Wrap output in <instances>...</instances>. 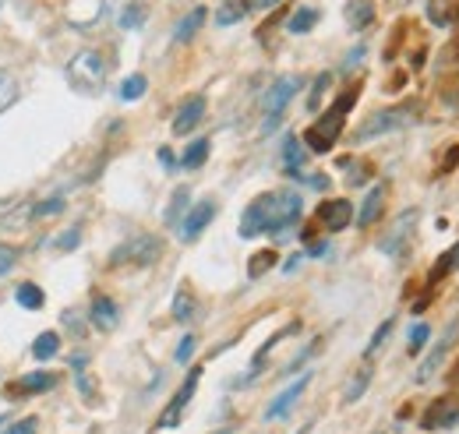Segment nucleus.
<instances>
[{
  "mask_svg": "<svg viewBox=\"0 0 459 434\" xmlns=\"http://www.w3.org/2000/svg\"><path fill=\"white\" fill-rule=\"evenodd\" d=\"M353 103H357V89L340 96L333 107L325 109V117H318V120L307 127L304 142H307L311 152H329V149L336 145V138H340V131H343V124H346V109L353 107Z\"/></svg>",
  "mask_w": 459,
  "mask_h": 434,
  "instance_id": "nucleus-1",
  "label": "nucleus"
},
{
  "mask_svg": "<svg viewBox=\"0 0 459 434\" xmlns=\"http://www.w3.org/2000/svg\"><path fill=\"white\" fill-rule=\"evenodd\" d=\"M262 213H265V233L273 237H287L290 226L300 219V195L293 191H276V195H262Z\"/></svg>",
  "mask_w": 459,
  "mask_h": 434,
  "instance_id": "nucleus-2",
  "label": "nucleus"
},
{
  "mask_svg": "<svg viewBox=\"0 0 459 434\" xmlns=\"http://www.w3.org/2000/svg\"><path fill=\"white\" fill-rule=\"evenodd\" d=\"M160 255H163V240L152 233H142V237H131L127 244L114 247L110 265H156Z\"/></svg>",
  "mask_w": 459,
  "mask_h": 434,
  "instance_id": "nucleus-3",
  "label": "nucleus"
},
{
  "mask_svg": "<svg viewBox=\"0 0 459 434\" xmlns=\"http://www.w3.org/2000/svg\"><path fill=\"white\" fill-rule=\"evenodd\" d=\"M413 124V109H375V113H368V120L353 131V138L357 142H371V138H378V135H393V131H403V127H410Z\"/></svg>",
  "mask_w": 459,
  "mask_h": 434,
  "instance_id": "nucleus-4",
  "label": "nucleus"
},
{
  "mask_svg": "<svg viewBox=\"0 0 459 434\" xmlns=\"http://www.w3.org/2000/svg\"><path fill=\"white\" fill-rule=\"evenodd\" d=\"M67 78H71L78 89H100V85L107 82V60H103L100 50H82V54L71 56Z\"/></svg>",
  "mask_w": 459,
  "mask_h": 434,
  "instance_id": "nucleus-5",
  "label": "nucleus"
},
{
  "mask_svg": "<svg viewBox=\"0 0 459 434\" xmlns=\"http://www.w3.org/2000/svg\"><path fill=\"white\" fill-rule=\"evenodd\" d=\"M417 219H420L417 209H406V213H400V216L393 219V226H389L385 237L378 240V247H382L389 258H403V255H406V247H410V240H413V230H417Z\"/></svg>",
  "mask_w": 459,
  "mask_h": 434,
  "instance_id": "nucleus-6",
  "label": "nucleus"
},
{
  "mask_svg": "<svg viewBox=\"0 0 459 434\" xmlns=\"http://www.w3.org/2000/svg\"><path fill=\"white\" fill-rule=\"evenodd\" d=\"M297 89H300V78H293V74H283L273 89H269V96H265V131H273L276 124H280V117H283V109L287 103L297 96Z\"/></svg>",
  "mask_w": 459,
  "mask_h": 434,
  "instance_id": "nucleus-7",
  "label": "nucleus"
},
{
  "mask_svg": "<svg viewBox=\"0 0 459 434\" xmlns=\"http://www.w3.org/2000/svg\"><path fill=\"white\" fill-rule=\"evenodd\" d=\"M198 378H202V368H195V371L187 375V381L177 388L170 406L160 413V428H177V424H180V417H184V410H187V403H191V395H195V388H198Z\"/></svg>",
  "mask_w": 459,
  "mask_h": 434,
  "instance_id": "nucleus-8",
  "label": "nucleus"
},
{
  "mask_svg": "<svg viewBox=\"0 0 459 434\" xmlns=\"http://www.w3.org/2000/svg\"><path fill=\"white\" fill-rule=\"evenodd\" d=\"M216 219V205L212 202H198L195 209H187V216L180 219V226H177V233H180V240L184 244H195L202 233H205V226Z\"/></svg>",
  "mask_w": 459,
  "mask_h": 434,
  "instance_id": "nucleus-9",
  "label": "nucleus"
},
{
  "mask_svg": "<svg viewBox=\"0 0 459 434\" xmlns=\"http://www.w3.org/2000/svg\"><path fill=\"white\" fill-rule=\"evenodd\" d=\"M350 219H353V205H350L346 198H333V202H322V205H318V222H322L329 233L346 230Z\"/></svg>",
  "mask_w": 459,
  "mask_h": 434,
  "instance_id": "nucleus-10",
  "label": "nucleus"
},
{
  "mask_svg": "<svg viewBox=\"0 0 459 434\" xmlns=\"http://www.w3.org/2000/svg\"><path fill=\"white\" fill-rule=\"evenodd\" d=\"M57 385V378L50 371H32V375H22L18 381H11V399H25V395H43Z\"/></svg>",
  "mask_w": 459,
  "mask_h": 434,
  "instance_id": "nucleus-11",
  "label": "nucleus"
},
{
  "mask_svg": "<svg viewBox=\"0 0 459 434\" xmlns=\"http://www.w3.org/2000/svg\"><path fill=\"white\" fill-rule=\"evenodd\" d=\"M202 117H205V96L184 100V107L177 109V117H173V135H191L202 124Z\"/></svg>",
  "mask_w": 459,
  "mask_h": 434,
  "instance_id": "nucleus-12",
  "label": "nucleus"
},
{
  "mask_svg": "<svg viewBox=\"0 0 459 434\" xmlns=\"http://www.w3.org/2000/svg\"><path fill=\"white\" fill-rule=\"evenodd\" d=\"M307 381H311V375H304V378H297L290 388H283L273 403H269V410H265V421H280V417H287L290 410L297 406V399L304 395V388H307Z\"/></svg>",
  "mask_w": 459,
  "mask_h": 434,
  "instance_id": "nucleus-13",
  "label": "nucleus"
},
{
  "mask_svg": "<svg viewBox=\"0 0 459 434\" xmlns=\"http://www.w3.org/2000/svg\"><path fill=\"white\" fill-rule=\"evenodd\" d=\"M382 209H385V184H375V187L368 191L360 213H357V226H360V230H364V226H375L378 216H382Z\"/></svg>",
  "mask_w": 459,
  "mask_h": 434,
  "instance_id": "nucleus-14",
  "label": "nucleus"
},
{
  "mask_svg": "<svg viewBox=\"0 0 459 434\" xmlns=\"http://www.w3.org/2000/svg\"><path fill=\"white\" fill-rule=\"evenodd\" d=\"M453 421H459V406H453L449 399L431 403V406H428V413L420 417V424H424L428 431H435V428H449Z\"/></svg>",
  "mask_w": 459,
  "mask_h": 434,
  "instance_id": "nucleus-15",
  "label": "nucleus"
},
{
  "mask_svg": "<svg viewBox=\"0 0 459 434\" xmlns=\"http://www.w3.org/2000/svg\"><path fill=\"white\" fill-rule=\"evenodd\" d=\"M459 328H453V332H446V339L431 350V357L420 364V371H417V381H431L435 375H438V368H442V360H446V353H449V346H453V335H456Z\"/></svg>",
  "mask_w": 459,
  "mask_h": 434,
  "instance_id": "nucleus-16",
  "label": "nucleus"
},
{
  "mask_svg": "<svg viewBox=\"0 0 459 434\" xmlns=\"http://www.w3.org/2000/svg\"><path fill=\"white\" fill-rule=\"evenodd\" d=\"M89 315H92V326L100 328V332H110V328H117V322H120V315H117V304L110 300V297H96Z\"/></svg>",
  "mask_w": 459,
  "mask_h": 434,
  "instance_id": "nucleus-17",
  "label": "nucleus"
},
{
  "mask_svg": "<svg viewBox=\"0 0 459 434\" xmlns=\"http://www.w3.org/2000/svg\"><path fill=\"white\" fill-rule=\"evenodd\" d=\"M258 233H265V213H262V202L255 198V202L244 209V216H240V237L251 240V237H258Z\"/></svg>",
  "mask_w": 459,
  "mask_h": 434,
  "instance_id": "nucleus-18",
  "label": "nucleus"
},
{
  "mask_svg": "<svg viewBox=\"0 0 459 434\" xmlns=\"http://www.w3.org/2000/svg\"><path fill=\"white\" fill-rule=\"evenodd\" d=\"M343 14H346V25H350L353 32H360V29H368V25H371L375 7H371V0H350Z\"/></svg>",
  "mask_w": 459,
  "mask_h": 434,
  "instance_id": "nucleus-19",
  "label": "nucleus"
},
{
  "mask_svg": "<svg viewBox=\"0 0 459 434\" xmlns=\"http://www.w3.org/2000/svg\"><path fill=\"white\" fill-rule=\"evenodd\" d=\"M202 25H205V7H195V11H187V18H180L173 39H177V43H191V39L198 36Z\"/></svg>",
  "mask_w": 459,
  "mask_h": 434,
  "instance_id": "nucleus-20",
  "label": "nucleus"
},
{
  "mask_svg": "<svg viewBox=\"0 0 459 434\" xmlns=\"http://www.w3.org/2000/svg\"><path fill=\"white\" fill-rule=\"evenodd\" d=\"M244 14H247L244 0H223V4L216 7V25H220V29H227V25H237Z\"/></svg>",
  "mask_w": 459,
  "mask_h": 434,
  "instance_id": "nucleus-21",
  "label": "nucleus"
},
{
  "mask_svg": "<svg viewBox=\"0 0 459 434\" xmlns=\"http://www.w3.org/2000/svg\"><path fill=\"white\" fill-rule=\"evenodd\" d=\"M14 300H18V304H22L25 311H39L47 297H43V290H39L36 282H22V286L14 290Z\"/></svg>",
  "mask_w": 459,
  "mask_h": 434,
  "instance_id": "nucleus-22",
  "label": "nucleus"
},
{
  "mask_svg": "<svg viewBox=\"0 0 459 434\" xmlns=\"http://www.w3.org/2000/svg\"><path fill=\"white\" fill-rule=\"evenodd\" d=\"M195 315H198L195 293H191V290H180V293L173 297V318H177V322H191Z\"/></svg>",
  "mask_w": 459,
  "mask_h": 434,
  "instance_id": "nucleus-23",
  "label": "nucleus"
},
{
  "mask_svg": "<svg viewBox=\"0 0 459 434\" xmlns=\"http://www.w3.org/2000/svg\"><path fill=\"white\" fill-rule=\"evenodd\" d=\"M187 209H191V195H187V187H177L170 198V209H167V226H180Z\"/></svg>",
  "mask_w": 459,
  "mask_h": 434,
  "instance_id": "nucleus-24",
  "label": "nucleus"
},
{
  "mask_svg": "<svg viewBox=\"0 0 459 434\" xmlns=\"http://www.w3.org/2000/svg\"><path fill=\"white\" fill-rule=\"evenodd\" d=\"M29 219H36V205H32V202H22V205L11 209L7 216H0V230H22Z\"/></svg>",
  "mask_w": 459,
  "mask_h": 434,
  "instance_id": "nucleus-25",
  "label": "nucleus"
},
{
  "mask_svg": "<svg viewBox=\"0 0 459 434\" xmlns=\"http://www.w3.org/2000/svg\"><path fill=\"white\" fill-rule=\"evenodd\" d=\"M456 269H459V244H453V247L431 265V275H428V279H431V282H442L449 272H456Z\"/></svg>",
  "mask_w": 459,
  "mask_h": 434,
  "instance_id": "nucleus-26",
  "label": "nucleus"
},
{
  "mask_svg": "<svg viewBox=\"0 0 459 434\" xmlns=\"http://www.w3.org/2000/svg\"><path fill=\"white\" fill-rule=\"evenodd\" d=\"M57 350H60L57 332H43V335H36V343H32V357H36V360H50V357H57Z\"/></svg>",
  "mask_w": 459,
  "mask_h": 434,
  "instance_id": "nucleus-27",
  "label": "nucleus"
},
{
  "mask_svg": "<svg viewBox=\"0 0 459 434\" xmlns=\"http://www.w3.org/2000/svg\"><path fill=\"white\" fill-rule=\"evenodd\" d=\"M205 160H209V142L198 138V142L187 145V152H184V160H180V169H198Z\"/></svg>",
  "mask_w": 459,
  "mask_h": 434,
  "instance_id": "nucleus-28",
  "label": "nucleus"
},
{
  "mask_svg": "<svg viewBox=\"0 0 459 434\" xmlns=\"http://www.w3.org/2000/svg\"><path fill=\"white\" fill-rule=\"evenodd\" d=\"M145 89H149V78H145V74H131V78H124V85H120V100H124V103H134V100L145 96Z\"/></svg>",
  "mask_w": 459,
  "mask_h": 434,
  "instance_id": "nucleus-29",
  "label": "nucleus"
},
{
  "mask_svg": "<svg viewBox=\"0 0 459 434\" xmlns=\"http://www.w3.org/2000/svg\"><path fill=\"white\" fill-rule=\"evenodd\" d=\"M283 166H287V173H297V169L304 166V145H300L293 135L283 142Z\"/></svg>",
  "mask_w": 459,
  "mask_h": 434,
  "instance_id": "nucleus-30",
  "label": "nucleus"
},
{
  "mask_svg": "<svg viewBox=\"0 0 459 434\" xmlns=\"http://www.w3.org/2000/svg\"><path fill=\"white\" fill-rule=\"evenodd\" d=\"M145 18H149L145 4H127V7H124V14H120V29L134 32V29H142V25H145Z\"/></svg>",
  "mask_w": 459,
  "mask_h": 434,
  "instance_id": "nucleus-31",
  "label": "nucleus"
},
{
  "mask_svg": "<svg viewBox=\"0 0 459 434\" xmlns=\"http://www.w3.org/2000/svg\"><path fill=\"white\" fill-rule=\"evenodd\" d=\"M315 22H318V11H315V7H300V11L290 18V32H293V36H304V32L315 29Z\"/></svg>",
  "mask_w": 459,
  "mask_h": 434,
  "instance_id": "nucleus-32",
  "label": "nucleus"
},
{
  "mask_svg": "<svg viewBox=\"0 0 459 434\" xmlns=\"http://www.w3.org/2000/svg\"><path fill=\"white\" fill-rule=\"evenodd\" d=\"M276 262H280V255H276V251H258V255L247 262V275H251V279H262V275L273 269Z\"/></svg>",
  "mask_w": 459,
  "mask_h": 434,
  "instance_id": "nucleus-33",
  "label": "nucleus"
},
{
  "mask_svg": "<svg viewBox=\"0 0 459 434\" xmlns=\"http://www.w3.org/2000/svg\"><path fill=\"white\" fill-rule=\"evenodd\" d=\"M368 385H371V368H360V371H357V378L346 385L343 403H357V399L368 392Z\"/></svg>",
  "mask_w": 459,
  "mask_h": 434,
  "instance_id": "nucleus-34",
  "label": "nucleus"
},
{
  "mask_svg": "<svg viewBox=\"0 0 459 434\" xmlns=\"http://www.w3.org/2000/svg\"><path fill=\"white\" fill-rule=\"evenodd\" d=\"M18 100V82L11 71H0V109H7Z\"/></svg>",
  "mask_w": 459,
  "mask_h": 434,
  "instance_id": "nucleus-35",
  "label": "nucleus"
},
{
  "mask_svg": "<svg viewBox=\"0 0 459 434\" xmlns=\"http://www.w3.org/2000/svg\"><path fill=\"white\" fill-rule=\"evenodd\" d=\"M393 326H396V322H393V318H385V322H382V326L375 328V335H371V343H368V350H364V353H368V357H375V353H378V350H382V346H385V339H389V335H393Z\"/></svg>",
  "mask_w": 459,
  "mask_h": 434,
  "instance_id": "nucleus-36",
  "label": "nucleus"
},
{
  "mask_svg": "<svg viewBox=\"0 0 459 434\" xmlns=\"http://www.w3.org/2000/svg\"><path fill=\"white\" fill-rule=\"evenodd\" d=\"M428 335H431V328L424 326V322H417V326L410 328V339H406V350H410V353H420V350L428 346Z\"/></svg>",
  "mask_w": 459,
  "mask_h": 434,
  "instance_id": "nucleus-37",
  "label": "nucleus"
},
{
  "mask_svg": "<svg viewBox=\"0 0 459 434\" xmlns=\"http://www.w3.org/2000/svg\"><path fill=\"white\" fill-rule=\"evenodd\" d=\"M329 82H333V74H329V71L315 78V89H311V96H307V109H311V113H315V109L322 107V96H325V89H329Z\"/></svg>",
  "mask_w": 459,
  "mask_h": 434,
  "instance_id": "nucleus-38",
  "label": "nucleus"
},
{
  "mask_svg": "<svg viewBox=\"0 0 459 434\" xmlns=\"http://www.w3.org/2000/svg\"><path fill=\"white\" fill-rule=\"evenodd\" d=\"M195 346H198V339H195V335H184V339H180V346H177V353H173V357H177V364H187V360H191V353H195Z\"/></svg>",
  "mask_w": 459,
  "mask_h": 434,
  "instance_id": "nucleus-39",
  "label": "nucleus"
},
{
  "mask_svg": "<svg viewBox=\"0 0 459 434\" xmlns=\"http://www.w3.org/2000/svg\"><path fill=\"white\" fill-rule=\"evenodd\" d=\"M60 209H64V198H50V202H39V205H36V216H57Z\"/></svg>",
  "mask_w": 459,
  "mask_h": 434,
  "instance_id": "nucleus-40",
  "label": "nucleus"
},
{
  "mask_svg": "<svg viewBox=\"0 0 459 434\" xmlns=\"http://www.w3.org/2000/svg\"><path fill=\"white\" fill-rule=\"evenodd\" d=\"M36 424H39L36 417H25V421H18V424H11V428H7V431H4V434H36Z\"/></svg>",
  "mask_w": 459,
  "mask_h": 434,
  "instance_id": "nucleus-41",
  "label": "nucleus"
},
{
  "mask_svg": "<svg viewBox=\"0 0 459 434\" xmlns=\"http://www.w3.org/2000/svg\"><path fill=\"white\" fill-rule=\"evenodd\" d=\"M78 240H82V230H67V233H60L54 244H57L60 251H67V247H74Z\"/></svg>",
  "mask_w": 459,
  "mask_h": 434,
  "instance_id": "nucleus-42",
  "label": "nucleus"
},
{
  "mask_svg": "<svg viewBox=\"0 0 459 434\" xmlns=\"http://www.w3.org/2000/svg\"><path fill=\"white\" fill-rule=\"evenodd\" d=\"M14 258H18V255H14V251H11L7 244H0V272L11 269V265H14Z\"/></svg>",
  "mask_w": 459,
  "mask_h": 434,
  "instance_id": "nucleus-43",
  "label": "nucleus"
},
{
  "mask_svg": "<svg viewBox=\"0 0 459 434\" xmlns=\"http://www.w3.org/2000/svg\"><path fill=\"white\" fill-rule=\"evenodd\" d=\"M360 56H364V47H357V50H350V56L343 60V71H350V67H357L360 64Z\"/></svg>",
  "mask_w": 459,
  "mask_h": 434,
  "instance_id": "nucleus-44",
  "label": "nucleus"
},
{
  "mask_svg": "<svg viewBox=\"0 0 459 434\" xmlns=\"http://www.w3.org/2000/svg\"><path fill=\"white\" fill-rule=\"evenodd\" d=\"M431 18H435V22H438V25H446V22H449V18H446V11H442V4H438V0H431Z\"/></svg>",
  "mask_w": 459,
  "mask_h": 434,
  "instance_id": "nucleus-45",
  "label": "nucleus"
},
{
  "mask_svg": "<svg viewBox=\"0 0 459 434\" xmlns=\"http://www.w3.org/2000/svg\"><path fill=\"white\" fill-rule=\"evenodd\" d=\"M160 163L167 166V169H173V166H177V160H173L170 149H160Z\"/></svg>",
  "mask_w": 459,
  "mask_h": 434,
  "instance_id": "nucleus-46",
  "label": "nucleus"
},
{
  "mask_svg": "<svg viewBox=\"0 0 459 434\" xmlns=\"http://www.w3.org/2000/svg\"><path fill=\"white\" fill-rule=\"evenodd\" d=\"M311 255H315V258H322V255H329V244H322V240H318V244H311Z\"/></svg>",
  "mask_w": 459,
  "mask_h": 434,
  "instance_id": "nucleus-47",
  "label": "nucleus"
},
{
  "mask_svg": "<svg viewBox=\"0 0 459 434\" xmlns=\"http://www.w3.org/2000/svg\"><path fill=\"white\" fill-rule=\"evenodd\" d=\"M276 4H280V0H265V7H276Z\"/></svg>",
  "mask_w": 459,
  "mask_h": 434,
  "instance_id": "nucleus-48",
  "label": "nucleus"
},
{
  "mask_svg": "<svg viewBox=\"0 0 459 434\" xmlns=\"http://www.w3.org/2000/svg\"><path fill=\"white\" fill-rule=\"evenodd\" d=\"M0 424H4V417H0Z\"/></svg>",
  "mask_w": 459,
  "mask_h": 434,
  "instance_id": "nucleus-49",
  "label": "nucleus"
},
{
  "mask_svg": "<svg viewBox=\"0 0 459 434\" xmlns=\"http://www.w3.org/2000/svg\"><path fill=\"white\" fill-rule=\"evenodd\" d=\"M300 434H304V431H300Z\"/></svg>",
  "mask_w": 459,
  "mask_h": 434,
  "instance_id": "nucleus-50",
  "label": "nucleus"
}]
</instances>
